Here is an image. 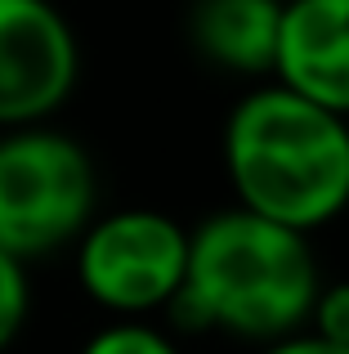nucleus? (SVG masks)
Segmentation results:
<instances>
[{
	"label": "nucleus",
	"mask_w": 349,
	"mask_h": 354,
	"mask_svg": "<svg viewBox=\"0 0 349 354\" xmlns=\"http://www.w3.org/2000/svg\"><path fill=\"white\" fill-rule=\"evenodd\" d=\"M273 81L349 121V0H282Z\"/></svg>",
	"instance_id": "6"
},
{
	"label": "nucleus",
	"mask_w": 349,
	"mask_h": 354,
	"mask_svg": "<svg viewBox=\"0 0 349 354\" xmlns=\"http://www.w3.org/2000/svg\"><path fill=\"white\" fill-rule=\"evenodd\" d=\"M77 72V32L54 0H0V130L45 126Z\"/></svg>",
	"instance_id": "5"
},
{
	"label": "nucleus",
	"mask_w": 349,
	"mask_h": 354,
	"mask_svg": "<svg viewBox=\"0 0 349 354\" xmlns=\"http://www.w3.org/2000/svg\"><path fill=\"white\" fill-rule=\"evenodd\" d=\"M282 0H197L192 9V45L215 68L260 77L273 72Z\"/></svg>",
	"instance_id": "7"
},
{
	"label": "nucleus",
	"mask_w": 349,
	"mask_h": 354,
	"mask_svg": "<svg viewBox=\"0 0 349 354\" xmlns=\"http://www.w3.org/2000/svg\"><path fill=\"white\" fill-rule=\"evenodd\" d=\"M81 354H179V346L143 319H117L108 328H99L81 346Z\"/></svg>",
	"instance_id": "8"
},
{
	"label": "nucleus",
	"mask_w": 349,
	"mask_h": 354,
	"mask_svg": "<svg viewBox=\"0 0 349 354\" xmlns=\"http://www.w3.org/2000/svg\"><path fill=\"white\" fill-rule=\"evenodd\" d=\"M32 314V283H27V265L9 251H0V350L18 341Z\"/></svg>",
	"instance_id": "9"
},
{
	"label": "nucleus",
	"mask_w": 349,
	"mask_h": 354,
	"mask_svg": "<svg viewBox=\"0 0 349 354\" xmlns=\"http://www.w3.org/2000/svg\"><path fill=\"white\" fill-rule=\"evenodd\" d=\"M183 269H188V229L152 207L94 216L77 238L81 292L121 319L170 310L183 287Z\"/></svg>",
	"instance_id": "4"
},
{
	"label": "nucleus",
	"mask_w": 349,
	"mask_h": 354,
	"mask_svg": "<svg viewBox=\"0 0 349 354\" xmlns=\"http://www.w3.org/2000/svg\"><path fill=\"white\" fill-rule=\"evenodd\" d=\"M260 354H349V350L314 337V332H291V337H282V341H269Z\"/></svg>",
	"instance_id": "11"
},
{
	"label": "nucleus",
	"mask_w": 349,
	"mask_h": 354,
	"mask_svg": "<svg viewBox=\"0 0 349 354\" xmlns=\"http://www.w3.org/2000/svg\"><path fill=\"white\" fill-rule=\"evenodd\" d=\"M309 332L349 350V278H341V283H318L314 310H309Z\"/></svg>",
	"instance_id": "10"
},
{
	"label": "nucleus",
	"mask_w": 349,
	"mask_h": 354,
	"mask_svg": "<svg viewBox=\"0 0 349 354\" xmlns=\"http://www.w3.org/2000/svg\"><path fill=\"white\" fill-rule=\"evenodd\" d=\"M99 175L72 135L50 126L0 130V251L41 260L86 234Z\"/></svg>",
	"instance_id": "3"
},
{
	"label": "nucleus",
	"mask_w": 349,
	"mask_h": 354,
	"mask_svg": "<svg viewBox=\"0 0 349 354\" xmlns=\"http://www.w3.org/2000/svg\"><path fill=\"white\" fill-rule=\"evenodd\" d=\"M318 283L309 234L228 207L188 229V269L170 314L192 332L269 346L305 332Z\"/></svg>",
	"instance_id": "1"
},
{
	"label": "nucleus",
	"mask_w": 349,
	"mask_h": 354,
	"mask_svg": "<svg viewBox=\"0 0 349 354\" xmlns=\"http://www.w3.org/2000/svg\"><path fill=\"white\" fill-rule=\"evenodd\" d=\"M224 171L242 211L314 234L349 207V121L269 81L228 113Z\"/></svg>",
	"instance_id": "2"
}]
</instances>
